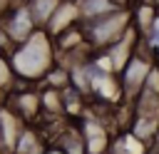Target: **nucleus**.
I'll return each mask as SVG.
<instances>
[{
	"instance_id": "nucleus-1",
	"label": "nucleus",
	"mask_w": 159,
	"mask_h": 154,
	"mask_svg": "<svg viewBox=\"0 0 159 154\" xmlns=\"http://www.w3.org/2000/svg\"><path fill=\"white\" fill-rule=\"evenodd\" d=\"M7 62H10V70L15 75V82L40 84L45 79V75L50 72V67L57 62L52 37L42 27H37L30 37H25L22 42L10 47Z\"/></svg>"
},
{
	"instance_id": "nucleus-2",
	"label": "nucleus",
	"mask_w": 159,
	"mask_h": 154,
	"mask_svg": "<svg viewBox=\"0 0 159 154\" xmlns=\"http://www.w3.org/2000/svg\"><path fill=\"white\" fill-rule=\"evenodd\" d=\"M82 25V35L87 47L97 55L102 50H107L109 45H114L117 40H122L129 30H132V5H119L117 10L94 17L89 22H80Z\"/></svg>"
},
{
	"instance_id": "nucleus-3",
	"label": "nucleus",
	"mask_w": 159,
	"mask_h": 154,
	"mask_svg": "<svg viewBox=\"0 0 159 154\" xmlns=\"http://www.w3.org/2000/svg\"><path fill=\"white\" fill-rule=\"evenodd\" d=\"M152 62H154V60H152L142 47H137V52H134V55L127 60V65L117 72V82H119V92H122V99H124V102H132V99L142 92Z\"/></svg>"
},
{
	"instance_id": "nucleus-4",
	"label": "nucleus",
	"mask_w": 159,
	"mask_h": 154,
	"mask_svg": "<svg viewBox=\"0 0 159 154\" xmlns=\"http://www.w3.org/2000/svg\"><path fill=\"white\" fill-rule=\"evenodd\" d=\"M0 30L7 35V40H10L12 45L22 42L25 37H30V35L37 30V25H35V20H32L25 0H15V2H12V7H10V10L2 15V20H0Z\"/></svg>"
},
{
	"instance_id": "nucleus-5",
	"label": "nucleus",
	"mask_w": 159,
	"mask_h": 154,
	"mask_svg": "<svg viewBox=\"0 0 159 154\" xmlns=\"http://www.w3.org/2000/svg\"><path fill=\"white\" fill-rule=\"evenodd\" d=\"M77 129H80L82 142H84V154H102V152H107V149H109L112 134H109L107 124H102L97 117L80 119Z\"/></svg>"
},
{
	"instance_id": "nucleus-6",
	"label": "nucleus",
	"mask_w": 159,
	"mask_h": 154,
	"mask_svg": "<svg viewBox=\"0 0 159 154\" xmlns=\"http://www.w3.org/2000/svg\"><path fill=\"white\" fill-rule=\"evenodd\" d=\"M47 139L45 134L37 129V124H25L12 144V152L10 154H42L47 149Z\"/></svg>"
},
{
	"instance_id": "nucleus-7",
	"label": "nucleus",
	"mask_w": 159,
	"mask_h": 154,
	"mask_svg": "<svg viewBox=\"0 0 159 154\" xmlns=\"http://www.w3.org/2000/svg\"><path fill=\"white\" fill-rule=\"evenodd\" d=\"M77 22H80L77 2H75V0H62V2L57 5V10L52 12L50 22L45 25V32L52 37V35H57V32H62L65 27H72V25H77Z\"/></svg>"
},
{
	"instance_id": "nucleus-8",
	"label": "nucleus",
	"mask_w": 159,
	"mask_h": 154,
	"mask_svg": "<svg viewBox=\"0 0 159 154\" xmlns=\"http://www.w3.org/2000/svg\"><path fill=\"white\" fill-rule=\"evenodd\" d=\"M22 127H25V122H22L12 109H7V107L2 104V107H0V149H2L5 154L12 152V144H15V139H17V134H20Z\"/></svg>"
},
{
	"instance_id": "nucleus-9",
	"label": "nucleus",
	"mask_w": 159,
	"mask_h": 154,
	"mask_svg": "<svg viewBox=\"0 0 159 154\" xmlns=\"http://www.w3.org/2000/svg\"><path fill=\"white\" fill-rule=\"evenodd\" d=\"M77 2V12H80V22H89L94 17H102L112 10H117L119 5H124L122 0H75Z\"/></svg>"
},
{
	"instance_id": "nucleus-10",
	"label": "nucleus",
	"mask_w": 159,
	"mask_h": 154,
	"mask_svg": "<svg viewBox=\"0 0 159 154\" xmlns=\"http://www.w3.org/2000/svg\"><path fill=\"white\" fill-rule=\"evenodd\" d=\"M60 2H62V0H25L30 15H32V20H35V25L42 27V30H45V25L50 22V17H52V12L57 10Z\"/></svg>"
},
{
	"instance_id": "nucleus-11",
	"label": "nucleus",
	"mask_w": 159,
	"mask_h": 154,
	"mask_svg": "<svg viewBox=\"0 0 159 154\" xmlns=\"http://www.w3.org/2000/svg\"><path fill=\"white\" fill-rule=\"evenodd\" d=\"M12 84H15V75H12V70H10L7 55L0 52V92H7Z\"/></svg>"
},
{
	"instance_id": "nucleus-12",
	"label": "nucleus",
	"mask_w": 159,
	"mask_h": 154,
	"mask_svg": "<svg viewBox=\"0 0 159 154\" xmlns=\"http://www.w3.org/2000/svg\"><path fill=\"white\" fill-rule=\"evenodd\" d=\"M5 104V92H0V107Z\"/></svg>"
},
{
	"instance_id": "nucleus-13",
	"label": "nucleus",
	"mask_w": 159,
	"mask_h": 154,
	"mask_svg": "<svg viewBox=\"0 0 159 154\" xmlns=\"http://www.w3.org/2000/svg\"><path fill=\"white\" fill-rule=\"evenodd\" d=\"M0 154H5V152H2V149H0Z\"/></svg>"
},
{
	"instance_id": "nucleus-14",
	"label": "nucleus",
	"mask_w": 159,
	"mask_h": 154,
	"mask_svg": "<svg viewBox=\"0 0 159 154\" xmlns=\"http://www.w3.org/2000/svg\"><path fill=\"white\" fill-rule=\"evenodd\" d=\"M102 154H107V152H102Z\"/></svg>"
},
{
	"instance_id": "nucleus-15",
	"label": "nucleus",
	"mask_w": 159,
	"mask_h": 154,
	"mask_svg": "<svg viewBox=\"0 0 159 154\" xmlns=\"http://www.w3.org/2000/svg\"><path fill=\"white\" fill-rule=\"evenodd\" d=\"M157 10H159V7H157Z\"/></svg>"
}]
</instances>
